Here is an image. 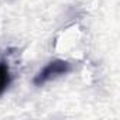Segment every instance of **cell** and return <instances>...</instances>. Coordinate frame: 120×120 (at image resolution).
<instances>
[{
  "label": "cell",
  "mask_w": 120,
  "mask_h": 120,
  "mask_svg": "<svg viewBox=\"0 0 120 120\" xmlns=\"http://www.w3.org/2000/svg\"><path fill=\"white\" fill-rule=\"evenodd\" d=\"M72 69L71 62L65 61V59H55V61L48 62L34 78V85L41 86L45 85L49 81H54L62 75H67Z\"/></svg>",
  "instance_id": "cell-1"
},
{
  "label": "cell",
  "mask_w": 120,
  "mask_h": 120,
  "mask_svg": "<svg viewBox=\"0 0 120 120\" xmlns=\"http://www.w3.org/2000/svg\"><path fill=\"white\" fill-rule=\"evenodd\" d=\"M11 82V72H10V68L7 65V62H0V96H2L6 89L9 88Z\"/></svg>",
  "instance_id": "cell-2"
}]
</instances>
